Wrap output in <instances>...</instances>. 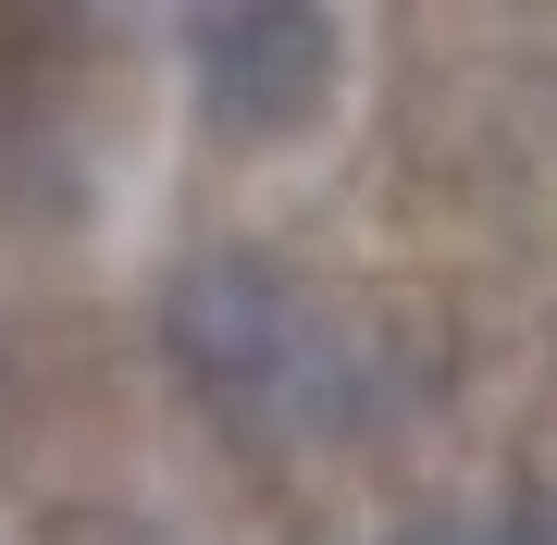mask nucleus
I'll use <instances>...</instances> for the list:
<instances>
[{"instance_id": "f257e3e1", "label": "nucleus", "mask_w": 557, "mask_h": 545, "mask_svg": "<svg viewBox=\"0 0 557 545\" xmlns=\"http://www.w3.org/2000/svg\"><path fill=\"white\" fill-rule=\"evenodd\" d=\"M161 360L236 434H335L372 409V335L273 248H199L161 273Z\"/></svg>"}, {"instance_id": "f03ea898", "label": "nucleus", "mask_w": 557, "mask_h": 545, "mask_svg": "<svg viewBox=\"0 0 557 545\" xmlns=\"http://www.w3.org/2000/svg\"><path fill=\"white\" fill-rule=\"evenodd\" d=\"M186 75H199L211 124L285 137V124H310L322 100H335L347 38H335V13H310V0H236V13L186 25Z\"/></svg>"}, {"instance_id": "7ed1b4c3", "label": "nucleus", "mask_w": 557, "mask_h": 545, "mask_svg": "<svg viewBox=\"0 0 557 545\" xmlns=\"http://www.w3.org/2000/svg\"><path fill=\"white\" fill-rule=\"evenodd\" d=\"M384 545H557V496L545 508H409Z\"/></svg>"}]
</instances>
